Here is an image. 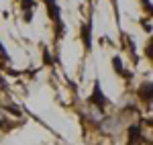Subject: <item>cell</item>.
I'll use <instances>...</instances> for the list:
<instances>
[{"label":"cell","instance_id":"1","mask_svg":"<svg viewBox=\"0 0 153 145\" xmlns=\"http://www.w3.org/2000/svg\"><path fill=\"white\" fill-rule=\"evenodd\" d=\"M88 102H90V104H96L98 109H104V106H106V102H108V100H106L104 94L100 92V84H98V82H96V86H94V96L88 98Z\"/></svg>","mask_w":153,"mask_h":145},{"label":"cell","instance_id":"2","mask_svg":"<svg viewBox=\"0 0 153 145\" xmlns=\"http://www.w3.org/2000/svg\"><path fill=\"white\" fill-rule=\"evenodd\" d=\"M129 143L131 145H141L143 141V137H141V127L139 125H131V129H129Z\"/></svg>","mask_w":153,"mask_h":145},{"label":"cell","instance_id":"3","mask_svg":"<svg viewBox=\"0 0 153 145\" xmlns=\"http://www.w3.org/2000/svg\"><path fill=\"white\" fill-rule=\"evenodd\" d=\"M139 96H141L145 102L153 100V84H151V82H145V84H141V88H139Z\"/></svg>","mask_w":153,"mask_h":145},{"label":"cell","instance_id":"4","mask_svg":"<svg viewBox=\"0 0 153 145\" xmlns=\"http://www.w3.org/2000/svg\"><path fill=\"white\" fill-rule=\"evenodd\" d=\"M112 61H114V70H117L118 74H125V70H123V61L118 59V57H114Z\"/></svg>","mask_w":153,"mask_h":145},{"label":"cell","instance_id":"5","mask_svg":"<svg viewBox=\"0 0 153 145\" xmlns=\"http://www.w3.org/2000/svg\"><path fill=\"white\" fill-rule=\"evenodd\" d=\"M147 55H149V57L153 59V39L149 41V45H147Z\"/></svg>","mask_w":153,"mask_h":145}]
</instances>
